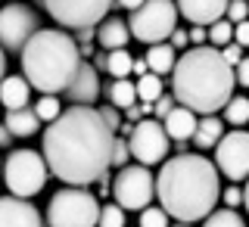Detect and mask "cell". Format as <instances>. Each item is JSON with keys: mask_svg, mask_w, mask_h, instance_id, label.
Masks as SVG:
<instances>
[{"mask_svg": "<svg viewBox=\"0 0 249 227\" xmlns=\"http://www.w3.org/2000/svg\"><path fill=\"white\" fill-rule=\"evenodd\" d=\"M215 168L231 181L249 177V131H228L215 146Z\"/></svg>", "mask_w": 249, "mask_h": 227, "instance_id": "cell-12", "label": "cell"}, {"mask_svg": "<svg viewBox=\"0 0 249 227\" xmlns=\"http://www.w3.org/2000/svg\"><path fill=\"white\" fill-rule=\"evenodd\" d=\"M128 37H131V28L124 25L122 19H106V22H100V28H97V41H100V47H106V50H124V47H128Z\"/></svg>", "mask_w": 249, "mask_h": 227, "instance_id": "cell-18", "label": "cell"}, {"mask_svg": "<svg viewBox=\"0 0 249 227\" xmlns=\"http://www.w3.org/2000/svg\"><path fill=\"white\" fill-rule=\"evenodd\" d=\"M128 156H131V146L124 143V137H115V146H112V165L124 168V162H128Z\"/></svg>", "mask_w": 249, "mask_h": 227, "instance_id": "cell-32", "label": "cell"}, {"mask_svg": "<svg viewBox=\"0 0 249 227\" xmlns=\"http://www.w3.org/2000/svg\"><path fill=\"white\" fill-rule=\"evenodd\" d=\"M28 97H31V84H28L25 75L3 78V84H0V106H3L6 112H13V109H28Z\"/></svg>", "mask_w": 249, "mask_h": 227, "instance_id": "cell-16", "label": "cell"}, {"mask_svg": "<svg viewBox=\"0 0 249 227\" xmlns=\"http://www.w3.org/2000/svg\"><path fill=\"white\" fill-rule=\"evenodd\" d=\"M100 115H103V122L115 131V134L122 131V119H119V109L115 106H100Z\"/></svg>", "mask_w": 249, "mask_h": 227, "instance_id": "cell-34", "label": "cell"}, {"mask_svg": "<svg viewBox=\"0 0 249 227\" xmlns=\"http://www.w3.org/2000/svg\"><path fill=\"white\" fill-rule=\"evenodd\" d=\"M109 103H112L115 109H131L137 106V84H131L128 78H122V81H112L109 84Z\"/></svg>", "mask_w": 249, "mask_h": 227, "instance_id": "cell-22", "label": "cell"}, {"mask_svg": "<svg viewBox=\"0 0 249 227\" xmlns=\"http://www.w3.org/2000/svg\"><path fill=\"white\" fill-rule=\"evenodd\" d=\"M224 19H231L233 25H237V22H246L249 19V0H231V3H228V16H224Z\"/></svg>", "mask_w": 249, "mask_h": 227, "instance_id": "cell-31", "label": "cell"}, {"mask_svg": "<svg viewBox=\"0 0 249 227\" xmlns=\"http://www.w3.org/2000/svg\"><path fill=\"white\" fill-rule=\"evenodd\" d=\"M81 69V47L59 28H41L22 50V75L44 97L66 93Z\"/></svg>", "mask_w": 249, "mask_h": 227, "instance_id": "cell-4", "label": "cell"}, {"mask_svg": "<svg viewBox=\"0 0 249 227\" xmlns=\"http://www.w3.org/2000/svg\"><path fill=\"white\" fill-rule=\"evenodd\" d=\"M44 10L50 13V19H56L62 28H93L100 22H106L109 6H115V0H41Z\"/></svg>", "mask_w": 249, "mask_h": 227, "instance_id": "cell-9", "label": "cell"}, {"mask_svg": "<svg viewBox=\"0 0 249 227\" xmlns=\"http://www.w3.org/2000/svg\"><path fill=\"white\" fill-rule=\"evenodd\" d=\"M66 97L72 100V106H90L93 100L100 97V78H97V69H93L90 62H81L75 81L69 84V90H66Z\"/></svg>", "mask_w": 249, "mask_h": 227, "instance_id": "cell-15", "label": "cell"}, {"mask_svg": "<svg viewBox=\"0 0 249 227\" xmlns=\"http://www.w3.org/2000/svg\"><path fill=\"white\" fill-rule=\"evenodd\" d=\"M93 69H109V53H93Z\"/></svg>", "mask_w": 249, "mask_h": 227, "instance_id": "cell-43", "label": "cell"}, {"mask_svg": "<svg viewBox=\"0 0 249 227\" xmlns=\"http://www.w3.org/2000/svg\"><path fill=\"white\" fill-rule=\"evenodd\" d=\"M47 175H50V165H47L44 153L35 150H13L3 162V184L19 199L37 196L47 184Z\"/></svg>", "mask_w": 249, "mask_h": 227, "instance_id": "cell-6", "label": "cell"}, {"mask_svg": "<svg viewBox=\"0 0 249 227\" xmlns=\"http://www.w3.org/2000/svg\"><path fill=\"white\" fill-rule=\"evenodd\" d=\"M171 93L175 100L199 115H215L233 100V66L221 56L215 47H193L178 56L171 72Z\"/></svg>", "mask_w": 249, "mask_h": 227, "instance_id": "cell-3", "label": "cell"}, {"mask_svg": "<svg viewBox=\"0 0 249 227\" xmlns=\"http://www.w3.org/2000/svg\"><path fill=\"white\" fill-rule=\"evenodd\" d=\"M171 109H175V93H171V97H168V93H162V97L156 100V115H159V122L168 119Z\"/></svg>", "mask_w": 249, "mask_h": 227, "instance_id": "cell-35", "label": "cell"}, {"mask_svg": "<svg viewBox=\"0 0 249 227\" xmlns=\"http://www.w3.org/2000/svg\"><path fill=\"white\" fill-rule=\"evenodd\" d=\"M109 75L115 78V81H122V78H128L131 72H134V59H131L128 47L124 50H109Z\"/></svg>", "mask_w": 249, "mask_h": 227, "instance_id": "cell-23", "label": "cell"}, {"mask_svg": "<svg viewBox=\"0 0 249 227\" xmlns=\"http://www.w3.org/2000/svg\"><path fill=\"white\" fill-rule=\"evenodd\" d=\"M209 41L215 47H228L233 44V22L231 19H218L212 28H209Z\"/></svg>", "mask_w": 249, "mask_h": 227, "instance_id": "cell-27", "label": "cell"}, {"mask_svg": "<svg viewBox=\"0 0 249 227\" xmlns=\"http://www.w3.org/2000/svg\"><path fill=\"white\" fill-rule=\"evenodd\" d=\"M206 37H209V31L202 28V25H193V28H190V41L196 44V47H202V41H206Z\"/></svg>", "mask_w": 249, "mask_h": 227, "instance_id": "cell-40", "label": "cell"}, {"mask_svg": "<svg viewBox=\"0 0 249 227\" xmlns=\"http://www.w3.org/2000/svg\"><path fill=\"white\" fill-rule=\"evenodd\" d=\"M243 206H246V212H249V181H246V187H243Z\"/></svg>", "mask_w": 249, "mask_h": 227, "instance_id": "cell-48", "label": "cell"}, {"mask_svg": "<svg viewBox=\"0 0 249 227\" xmlns=\"http://www.w3.org/2000/svg\"><path fill=\"white\" fill-rule=\"evenodd\" d=\"M221 56L228 59V66H233V69H237L240 62H243V47H240L237 41H233V44H228V47L221 50Z\"/></svg>", "mask_w": 249, "mask_h": 227, "instance_id": "cell-33", "label": "cell"}, {"mask_svg": "<svg viewBox=\"0 0 249 227\" xmlns=\"http://www.w3.org/2000/svg\"><path fill=\"white\" fill-rule=\"evenodd\" d=\"M218 196H221L218 168L199 153L175 156L162 162V171L156 175V199L168 218L181 224L209 218L218 206Z\"/></svg>", "mask_w": 249, "mask_h": 227, "instance_id": "cell-2", "label": "cell"}, {"mask_svg": "<svg viewBox=\"0 0 249 227\" xmlns=\"http://www.w3.org/2000/svg\"><path fill=\"white\" fill-rule=\"evenodd\" d=\"M112 196L124 212H143L156 196V177L146 165H124L112 181Z\"/></svg>", "mask_w": 249, "mask_h": 227, "instance_id": "cell-8", "label": "cell"}, {"mask_svg": "<svg viewBox=\"0 0 249 227\" xmlns=\"http://www.w3.org/2000/svg\"><path fill=\"white\" fill-rule=\"evenodd\" d=\"M13 140V134H10V128H6V124H0V146H6Z\"/></svg>", "mask_w": 249, "mask_h": 227, "instance_id": "cell-46", "label": "cell"}, {"mask_svg": "<svg viewBox=\"0 0 249 227\" xmlns=\"http://www.w3.org/2000/svg\"><path fill=\"white\" fill-rule=\"evenodd\" d=\"M224 122L231 124H249V100L246 97H233L224 106Z\"/></svg>", "mask_w": 249, "mask_h": 227, "instance_id": "cell-25", "label": "cell"}, {"mask_svg": "<svg viewBox=\"0 0 249 227\" xmlns=\"http://www.w3.org/2000/svg\"><path fill=\"white\" fill-rule=\"evenodd\" d=\"M162 97V78L159 75H143L137 78V100L140 103H156V100Z\"/></svg>", "mask_w": 249, "mask_h": 227, "instance_id": "cell-24", "label": "cell"}, {"mask_svg": "<svg viewBox=\"0 0 249 227\" xmlns=\"http://www.w3.org/2000/svg\"><path fill=\"white\" fill-rule=\"evenodd\" d=\"M124 115H128L131 124H137L140 119H143V109H140V106H131V109H124Z\"/></svg>", "mask_w": 249, "mask_h": 227, "instance_id": "cell-41", "label": "cell"}, {"mask_svg": "<svg viewBox=\"0 0 249 227\" xmlns=\"http://www.w3.org/2000/svg\"><path fill=\"white\" fill-rule=\"evenodd\" d=\"M35 112H37V119H41V122H56L59 115H62V106H59L56 97H41V100H37V106H35Z\"/></svg>", "mask_w": 249, "mask_h": 227, "instance_id": "cell-28", "label": "cell"}, {"mask_svg": "<svg viewBox=\"0 0 249 227\" xmlns=\"http://www.w3.org/2000/svg\"><path fill=\"white\" fill-rule=\"evenodd\" d=\"M178 3L175 0H146L140 10L131 13L128 19V28H131V37L143 44H165L178 28Z\"/></svg>", "mask_w": 249, "mask_h": 227, "instance_id": "cell-7", "label": "cell"}, {"mask_svg": "<svg viewBox=\"0 0 249 227\" xmlns=\"http://www.w3.org/2000/svg\"><path fill=\"white\" fill-rule=\"evenodd\" d=\"M37 16L25 3H6L0 10V47L3 50H25V44L37 35Z\"/></svg>", "mask_w": 249, "mask_h": 227, "instance_id": "cell-11", "label": "cell"}, {"mask_svg": "<svg viewBox=\"0 0 249 227\" xmlns=\"http://www.w3.org/2000/svg\"><path fill=\"white\" fill-rule=\"evenodd\" d=\"M100 227H124V209L119 202H109L100 209Z\"/></svg>", "mask_w": 249, "mask_h": 227, "instance_id": "cell-29", "label": "cell"}, {"mask_svg": "<svg viewBox=\"0 0 249 227\" xmlns=\"http://www.w3.org/2000/svg\"><path fill=\"white\" fill-rule=\"evenodd\" d=\"M224 206L228 209L243 206V187H228V190H224Z\"/></svg>", "mask_w": 249, "mask_h": 227, "instance_id": "cell-36", "label": "cell"}, {"mask_svg": "<svg viewBox=\"0 0 249 227\" xmlns=\"http://www.w3.org/2000/svg\"><path fill=\"white\" fill-rule=\"evenodd\" d=\"M233 75H237V84L249 87V56H243V62H240V66L233 69Z\"/></svg>", "mask_w": 249, "mask_h": 227, "instance_id": "cell-39", "label": "cell"}, {"mask_svg": "<svg viewBox=\"0 0 249 227\" xmlns=\"http://www.w3.org/2000/svg\"><path fill=\"white\" fill-rule=\"evenodd\" d=\"M0 227H44V218L25 199L0 196Z\"/></svg>", "mask_w": 249, "mask_h": 227, "instance_id": "cell-13", "label": "cell"}, {"mask_svg": "<svg viewBox=\"0 0 249 227\" xmlns=\"http://www.w3.org/2000/svg\"><path fill=\"white\" fill-rule=\"evenodd\" d=\"M3 124L10 128L13 137H31V134H37V128H41V119H37L35 109H13V112H6Z\"/></svg>", "mask_w": 249, "mask_h": 227, "instance_id": "cell-19", "label": "cell"}, {"mask_svg": "<svg viewBox=\"0 0 249 227\" xmlns=\"http://www.w3.org/2000/svg\"><path fill=\"white\" fill-rule=\"evenodd\" d=\"M181 227H187V224H181Z\"/></svg>", "mask_w": 249, "mask_h": 227, "instance_id": "cell-50", "label": "cell"}, {"mask_svg": "<svg viewBox=\"0 0 249 227\" xmlns=\"http://www.w3.org/2000/svg\"><path fill=\"white\" fill-rule=\"evenodd\" d=\"M140 227H168V212L162 206H150L140 212Z\"/></svg>", "mask_w": 249, "mask_h": 227, "instance_id": "cell-30", "label": "cell"}, {"mask_svg": "<svg viewBox=\"0 0 249 227\" xmlns=\"http://www.w3.org/2000/svg\"><path fill=\"white\" fill-rule=\"evenodd\" d=\"M168 131L159 119H140L134 124V134L128 137V146H131V156L140 162V165H159L165 162V153H168Z\"/></svg>", "mask_w": 249, "mask_h": 227, "instance_id": "cell-10", "label": "cell"}, {"mask_svg": "<svg viewBox=\"0 0 249 227\" xmlns=\"http://www.w3.org/2000/svg\"><path fill=\"white\" fill-rule=\"evenodd\" d=\"M6 78V56H3V47H0V84H3Z\"/></svg>", "mask_w": 249, "mask_h": 227, "instance_id": "cell-47", "label": "cell"}, {"mask_svg": "<svg viewBox=\"0 0 249 227\" xmlns=\"http://www.w3.org/2000/svg\"><path fill=\"white\" fill-rule=\"evenodd\" d=\"M146 66H150V72L153 75H171L175 72V47L171 44H156V47H150V50H146Z\"/></svg>", "mask_w": 249, "mask_h": 227, "instance_id": "cell-20", "label": "cell"}, {"mask_svg": "<svg viewBox=\"0 0 249 227\" xmlns=\"http://www.w3.org/2000/svg\"><path fill=\"white\" fill-rule=\"evenodd\" d=\"M171 47H178V50H184L187 44H190V31H184V28H175V35L168 37Z\"/></svg>", "mask_w": 249, "mask_h": 227, "instance_id": "cell-38", "label": "cell"}, {"mask_svg": "<svg viewBox=\"0 0 249 227\" xmlns=\"http://www.w3.org/2000/svg\"><path fill=\"white\" fill-rule=\"evenodd\" d=\"M143 3H146V0H115V6H124V10H131V13L140 10Z\"/></svg>", "mask_w": 249, "mask_h": 227, "instance_id": "cell-42", "label": "cell"}, {"mask_svg": "<svg viewBox=\"0 0 249 227\" xmlns=\"http://www.w3.org/2000/svg\"><path fill=\"white\" fill-rule=\"evenodd\" d=\"M47 221H50V227H97L100 202L84 187H62L50 199Z\"/></svg>", "mask_w": 249, "mask_h": 227, "instance_id": "cell-5", "label": "cell"}, {"mask_svg": "<svg viewBox=\"0 0 249 227\" xmlns=\"http://www.w3.org/2000/svg\"><path fill=\"white\" fill-rule=\"evenodd\" d=\"M162 124H165V131H168V137H171V140L184 143V140H190L193 134H196L199 119H196V112H193V109H187V106H175V109L168 112V119L162 122Z\"/></svg>", "mask_w": 249, "mask_h": 227, "instance_id": "cell-17", "label": "cell"}, {"mask_svg": "<svg viewBox=\"0 0 249 227\" xmlns=\"http://www.w3.org/2000/svg\"><path fill=\"white\" fill-rule=\"evenodd\" d=\"M81 56H93V47L90 44H81Z\"/></svg>", "mask_w": 249, "mask_h": 227, "instance_id": "cell-49", "label": "cell"}, {"mask_svg": "<svg viewBox=\"0 0 249 227\" xmlns=\"http://www.w3.org/2000/svg\"><path fill=\"white\" fill-rule=\"evenodd\" d=\"M175 3H178V13L190 25H215L218 19L228 16L231 0H175Z\"/></svg>", "mask_w": 249, "mask_h": 227, "instance_id": "cell-14", "label": "cell"}, {"mask_svg": "<svg viewBox=\"0 0 249 227\" xmlns=\"http://www.w3.org/2000/svg\"><path fill=\"white\" fill-rule=\"evenodd\" d=\"M134 75H150V66H146V59H134Z\"/></svg>", "mask_w": 249, "mask_h": 227, "instance_id": "cell-45", "label": "cell"}, {"mask_svg": "<svg viewBox=\"0 0 249 227\" xmlns=\"http://www.w3.org/2000/svg\"><path fill=\"white\" fill-rule=\"evenodd\" d=\"M202 227H246V221L233 212V209H221V212H212V215H209Z\"/></svg>", "mask_w": 249, "mask_h": 227, "instance_id": "cell-26", "label": "cell"}, {"mask_svg": "<svg viewBox=\"0 0 249 227\" xmlns=\"http://www.w3.org/2000/svg\"><path fill=\"white\" fill-rule=\"evenodd\" d=\"M221 137H224V124L218 122L215 115H206V119L199 122L196 134H193V140H196V146H199V150H215Z\"/></svg>", "mask_w": 249, "mask_h": 227, "instance_id": "cell-21", "label": "cell"}, {"mask_svg": "<svg viewBox=\"0 0 249 227\" xmlns=\"http://www.w3.org/2000/svg\"><path fill=\"white\" fill-rule=\"evenodd\" d=\"M44 159L66 187L103 181L112 165L115 131L93 106H69L41 137Z\"/></svg>", "mask_w": 249, "mask_h": 227, "instance_id": "cell-1", "label": "cell"}, {"mask_svg": "<svg viewBox=\"0 0 249 227\" xmlns=\"http://www.w3.org/2000/svg\"><path fill=\"white\" fill-rule=\"evenodd\" d=\"M233 41H237L240 47H249V19L233 25Z\"/></svg>", "mask_w": 249, "mask_h": 227, "instance_id": "cell-37", "label": "cell"}, {"mask_svg": "<svg viewBox=\"0 0 249 227\" xmlns=\"http://www.w3.org/2000/svg\"><path fill=\"white\" fill-rule=\"evenodd\" d=\"M93 37H97V31H93V28H81V31H78V41H81V44H90Z\"/></svg>", "mask_w": 249, "mask_h": 227, "instance_id": "cell-44", "label": "cell"}]
</instances>
